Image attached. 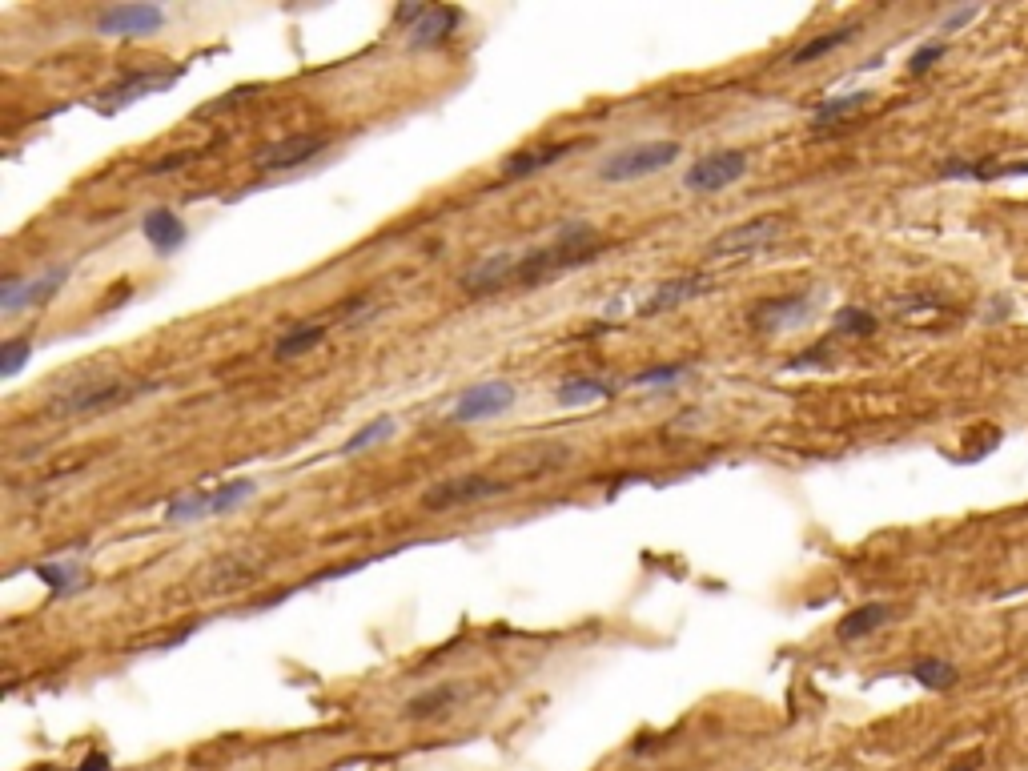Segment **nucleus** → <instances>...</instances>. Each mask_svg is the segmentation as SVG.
I'll use <instances>...</instances> for the list:
<instances>
[{
    "mask_svg": "<svg viewBox=\"0 0 1028 771\" xmlns=\"http://www.w3.org/2000/svg\"><path fill=\"white\" fill-rule=\"evenodd\" d=\"M679 141H643V145H631L623 153H615L611 161L599 165V177L611 181V185H623V181H639V177H655L663 173L667 165L679 161Z\"/></svg>",
    "mask_w": 1028,
    "mask_h": 771,
    "instance_id": "nucleus-1",
    "label": "nucleus"
},
{
    "mask_svg": "<svg viewBox=\"0 0 1028 771\" xmlns=\"http://www.w3.org/2000/svg\"><path fill=\"white\" fill-rule=\"evenodd\" d=\"M780 237H784V221L780 217H755V221L723 229L707 245V257H715V262H723V257H751V253L767 249L771 241H780Z\"/></svg>",
    "mask_w": 1028,
    "mask_h": 771,
    "instance_id": "nucleus-2",
    "label": "nucleus"
},
{
    "mask_svg": "<svg viewBox=\"0 0 1028 771\" xmlns=\"http://www.w3.org/2000/svg\"><path fill=\"white\" fill-rule=\"evenodd\" d=\"M514 482L502 478H482V474H466V478H446L438 486H430L422 494L426 510H450V506H466V502H482V498H498L506 494Z\"/></svg>",
    "mask_w": 1028,
    "mask_h": 771,
    "instance_id": "nucleus-3",
    "label": "nucleus"
},
{
    "mask_svg": "<svg viewBox=\"0 0 1028 771\" xmlns=\"http://www.w3.org/2000/svg\"><path fill=\"white\" fill-rule=\"evenodd\" d=\"M514 398H519V390H514L510 382H478V386H466V390L458 394L454 410H450V422L466 426V422L498 418L502 410L514 406Z\"/></svg>",
    "mask_w": 1028,
    "mask_h": 771,
    "instance_id": "nucleus-4",
    "label": "nucleus"
},
{
    "mask_svg": "<svg viewBox=\"0 0 1028 771\" xmlns=\"http://www.w3.org/2000/svg\"><path fill=\"white\" fill-rule=\"evenodd\" d=\"M181 73H185L181 65H177V69H169V73H161V69L129 73V77H121L117 85L101 89V93H97V101H101V109H105V113H117V109H125V105H133V101H141V97H153V93L173 89V85L181 81Z\"/></svg>",
    "mask_w": 1028,
    "mask_h": 771,
    "instance_id": "nucleus-5",
    "label": "nucleus"
},
{
    "mask_svg": "<svg viewBox=\"0 0 1028 771\" xmlns=\"http://www.w3.org/2000/svg\"><path fill=\"white\" fill-rule=\"evenodd\" d=\"M812 306H816V298H812V294L767 298V302H759V306L747 314V322H751V330H755V334H784V330L804 326V322H808V314H812Z\"/></svg>",
    "mask_w": 1028,
    "mask_h": 771,
    "instance_id": "nucleus-6",
    "label": "nucleus"
},
{
    "mask_svg": "<svg viewBox=\"0 0 1028 771\" xmlns=\"http://www.w3.org/2000/svg\"><path fill=\"white\" fill-rule=\"evenodd\" d=\"M743 173H747V153H739V149H723V153H711V157L695 161V165L687 169L683 185H687L691 193H719V189L735 185Z\"/></svg>",
    "mask_w": 1028,
    "mask_h": 771,
    "instance_id": "nucleus-7",
    "label": "nucleus"
},
{
    "mask_svg": "<svg viewBox=\"0 0 1028 771\" xmlns=\"http://www.w3.org/2000/svg\"><path fill=\"white\" fill-rule=\"evenodd\" d=\"M165 25V9L157 5H109L97 13V33L101 37H149Z\"/></svg>",
    "mask_w": 1028,
    "mask_h": 771,
    "instance_id": "nucleus-8",
    "label": "nucleus"
},
{
    "mask_svg": "<svg viewBox=\"0 0 1028 771\" xmlns=\"http://www.w3.org/2000/svg\"><path fill=\"white\" fill-rule=\"evenodd\" d=\"M326 145H330L326 133H294V137H282V141H274L262 157H257V169H262V173L302 169L306 161H314L318 153H326Z\"/></svg>",
    "mask_w": 1028,
    "mask_h": 771,
    "instance_id": "nucleus-9",
    "label": "nucleus"
},
{
    "mask_svg": "<svg viewBox=\"0 0 1028 771\" xmlns=\"http://www.w3.org/2000/svg\"><path fill=\"white\" fill-rule=\"evenodd\" d=\"M69 278V266H53L49 274L33 278V282H21V278H5V290H0V310L5 314H17L25 306H41V302H53L57 290L65 286Z\"/></svg>",
    "mask_w": 1028,
    "mask_h": 771,
    "instance_id": "nucleus-10",
    "label": "nucleus"
},
{
    "mask_svg": "<svg viewBox=\"0 0 1028 771\" xmlns=\"http://www.w3.org/2000/svg\"><path fill=\"white\" fill-rule=\"evenodd\" d=\"M141 390H133L129 382H101V386H81L73 394H61L49 414H93V410H113L129 398H137Z\"/></svg>",
    "mask_w": 1028,
    "mask_h": 771,
    "instance_id": "nucleus-11",
    "label": "nucleus"
},
{
    "mask_svg": "<svg viewBox=\"0 0 1028 771\" xmlns=\"http://www.w3.org/2000/svg\"><path fill=\"white\" fill-rule=\"evenodd\" d=\"M514 270H519V257H514V253H490V257L474 262V266L458 278V286H462L466 294H498L502 286L514 282Z\"/></svg>",
    "mask_w": 1028,
    "mask_h": 771,
    "instance_id": "nucleus-12",
    "label": "nucleus"
},
{
    "mask_svg": "<svg viewBox=\"0 0 1028 771\" xmlns=\"http://www.w3.org/2000/svg\"><path fill=\"white\" fill-rule=\"evenodd\" d=\"M711 286H715V282H711L707 274H687V278L663 282V286H655V294L647 298L643 314H667V310H679V306H687V302H695V298L711 294Z\"/></svg>",
    "mask_w": 1028,
    "mask_h": 771,
    "instance_id": "nucleus-13",
    "label": "nucleus"
},
{
    "mask_svg": "<svg viewBox=\"0 0 1028 771\" xmlns=\"http://www.w3.org/2000/svg\"><path fill=\"white\" fill-rule=\"evenodd\" d=\"M458 21H462L458 9L430 5V9L422 13V21H418L414 29H406V45H410V49H438V45H446V41L454 37Z\"/></svg>",
    "mask_w": 1028,
    "mask_h": 771,
    "instance_id": "nucleus-14",
    "label": "nucleus"
},
{
    "mask_svg": "<svg viewBox=\"0 0 1028 771\" xmlns=\"http://www.w3.org/2000/svg\"><path fill=\"white\" fill-rule=\"evenodd\" d=\"M141 233H145V241H149L157 253H173V249H181L185 237H189L185 221H181L173 209H149V213L141 217Z\"/></svg>",
    "mask_w": 1028,
    "mask_h": 771,
    "instance_id": "nucleus-15",
    "label": "nucleus"
},
{
    "mask_svg": "<svg viewBox=\"0 0 1028 771\" xmlns=\"http://www.w3.org/2000/svg\"><path fill=\"white\" fill-rule=\"evenodd\" d=\"M575 149V141H555V145H543V149H527V153H514L502 161V177H531V173H543L551 169L555 161H563L567 153Z\"/></svg>",
    "mask_w": 1028,
    "mask_h": 771,
    "instance_id": "nucleus-16",
    "label": "nucleus"
},
{
    "mask_svg": "<svg viewBox=\"0 0 1028 771\" xmlns=\"http://www.w3.org/2000/svg\"><path fill=\"white\" fill-rule=\"evenodd\" d=\"M619 386L603 382V378H567L559 390H555V402L567 406V410H583V406H595V402H607L615 398Z\"/></svg>",
    "mask_w": 1028,
    "mask_h": 771,
    "instance_id": "nucleus-17",
    "label": "nucleus"
},
{
    "mask_svg": "<svg viewBox=\"0 0 1028 771\" xmlns=\"http://www.w3.org/2000/svg\"><path fill=\"white\" fill-rule=\"evenodd\" d=\"M892 607L888 603H864V607H856V611H848L844 619H840V627H836V635L844 639V643H852V639H864V635H872V631H880L884 623H892Z\"/></svg>",
    "mask_w": 1028,
    "mask_h": 771,
    "instance_id": "nucleus-18",
    "label": "nucleus"
},
{
    "mask_svg": "<svg viewBox=\"0 0 1028 771\" xmlns=\"http://www.w3.org/2000/svg\"><path fill=\"white\" fill-rule=\"evenodd\" d=\"M462 699V687H454V683H438V687H430V691H418L410 703H406V719H434V715H442V711H450L454 703Z\"/></svg>",
    "mask_w": 1028,
    "mask_h": 771,
    "instance_id": "nucleus-19",
    "label": "nucleus"
},
{
    "mask_svg": "<svg viewBox=\"0 0 1028 771\" xmlns=\"http://www.w3.org/2000/svg\"><path fill=\"white\" fill-rule=\"evenodd\" d=\"M860 29L856 25H844V29H832V33H824V37H812L808 45H800L784 65L788 69H800V65H812V61H820V57H828V53H836L840 45H848L852 37H856Z\"/></svg>",
    "mask_w": 1028,
    "mask_h": 771,
    "instance_id": "nucleus-20",
    "label": "nucleus"
},
{
    "mask_svg": "<svg viewBox=\"0 0 1028 771\" xmlns=\"http://www.w3.org/2000/svg\"><path fill=\"white\" fill-rule=\"evenodd\" d=\"M197 519H213V490H189L165 506V523H197Z\"/></svg>",
    "mask_w": 1028,
    "mask_h": 771,
    "instance_id": "nucleus-21",
    "label": "nucleus"
},
{
    "mask_svg": "<svg viewBox=\"0 0 1028 771\" xmlns=\"http://www.w3.org/2000/svg\"><path fill=\"white\" fill-rule=\"evenodd\" d=\"M326 338V326L322 322H302V326H290L282 338H278V346H274V358H302V354H310L318 342Z\"/></svg>",
    "mask_w": 1028,
    "mask_h": 771,
    "instance_id": "nucleus-22",
    "label": "nucleus"
},
{
    "mask_svg": "<svg viewBox=\"0 0 1028 771\" xmlns=\"http://www.w3.org/2000/svg\"><path fill=\"white\" fill-rule=\"evenodd\" d=\"M868 101H872V93H844V97H828V101H820L816 105V113H812V121H816V129H824V125H836V121H844V117H852V113H860V109H868Z\"/></svg>",
    "mask_w": 1028,
    "mask_h": 771,
    "instance_id": "nucleus-23",
    "label": "nucleus"
},
{
    "mask_svg": "<svg viewBox=\"0 0 1028 771\" xmlns=\"http://www.w3.org/2000/svg\"><path fill=\"white\" fill-rule=\"evenodd\" d=\"M832 330H836L840 338H872V334L880 330V322H876V314H868V310H860V306H844V310L836 314Z\"/></svg>",
    "mask_w": 1028,
    "mask_h": 771,
    "instance_id": "nucleus-24",
    "label": "nucleus"
},
{
    "mask_svg": "<svg viewBox=\"0 0 1028 771\" xmlns=\"http://www.w3.org/2000/svg\"><path fill=\"white\" fill-rule=\"evenodd\" d=\"M912 679L928 691H948V687H956V667L944 663V659H920L912 667Z\"/></svg>",
    "mask_w": 1028,
    "mask_h": 771,
    "instance_id": "nucleus-25",
    "label": "nucleus"
},
{
    "mask_svg": "<svg viewBox=\"0 0 1028 771\" xmlns=\"http://www.w3.org/2000/svg\"><path fill=\"white\" fill-rule=\"evenodd\" d=\"M33 575L45 579L53 591H77L85 583V567H77V563H41Z\"/></svg>",
    "mask_w": 1028,
    "mask_h": 771,
    "instance_id": "nucleus-26",
    "label": "nucleus"
},
{
    "mask_svg": "<svg viewBox=\"0 0 1028 771\" xmlns=\"http://www.w3.org/2000/svg\"><path fill=\"white\" fill-rule=\"evenodd\" d=\"M253 490H257V482H249V478L221 482V486L213 490V514H233L245 498H253Z\"/></svg>",
    "mask_w": 1028,
    "mask_h": 771,
    "instance_id": "nucleus-27",
    "label": "nucleus"
},
{
    "mask_svg": "<svg viewBox=\"0 0 1028 771\" xmlns=\"http://www.w3.org/2000/svg\"><path fill=\"white\" fill-rule=\"evenodd\" d=\"M687 370H691L687 362H675V366H655V370H643V374H635V378H631V386H635V390H663V386H675V382H679Z\"/></svg>",
    "mask_w": 1028,
    "mask_h": 771,
    "instance_id": "nucleus-28",
    "label": "nucleus"
},
{
    "mask_svg": "<svg viewBox=\"0 0 1028 771\" xmlns=\"http://www.w3.org/2000/svg\"><path fill=\"white\" fill-rule=\"evenodd\" d=\"M29 354H33V338L29 334L25 338H9L5 350H0V378H17L21 366L29 362Z\"/></svg>",
    "mask_w": 1028,
    "mask_h": 771,
    "instance_id": "nucleus-29",
    "label": "nucleus"
},
{
    "mask_svg": "<svg viewBox=\"0 0 1028 771\" xmlns=\"http://www.w3.org/2000/svg\"><path fill=\"white\" fill-rule=\"evenodd\" d=\"M394 434V418H374L370 426H362L346 446H342V454H358V450H366V446H374V442H382V438H390Z\"/></svg>",
    "mask_w": 1028,
    "mask_h": 771,
    "instance_id": "nucleus-30",
    "label": "nucleus"
},
{
    "mask_svg": "<svg viewBox=\"0 0 1028 771\" xmlns=\"http://www.w3.org/2000/svg\"><path fill=\"white\" fill-rule=\"evenodd\" d=\"M944 53H948V45H944V41H928V45H920V49L912 53L908 69H912V73L920 77V73H928V69H932V65H936V61H940Z\"/></svg>",
    "mask_w": 1028,
    "mask_h": 771,
    "instance_id": "nucleus-31",
    "label": "nucleus"
},
{
    "mask_svg": "<svg viewBox=\"0 0 1028 771\" xmlns=\"http://www.w3.org/2000/svg\"><path fill=\"white\" fill-rule=\"evenodd\" d=\"M980 17V5H964V9H952L944 21H940V33H960L964 25H972Z\"/></svg>",
    "mask_w": 1028,
    "mask_h": 771,
    "instance_id": "nucleus-32",
    "label": "nucleus"
},
{
    "mask_svg": "<svg viewBox=\"0 0 1028 771\" xmlns=\"http://www.w3.org/2000/svg\"><path fill=\"white\" fill-rule=\"evenodd\" d=\"M426 9H430V5H398L394 21H398V25H410V29H414V25L422 21V13H426Z\"/></svg>",
    "mask_w": 1028,
    "mask_h": 771,
    "instance_id": "nucleus-33",
    "label": "nucleus"
},
{
    "mask_svg": "<svg viewBox=\"0 0 1028 771\" xmlns=\"http://www.w3.org/2000/svg\"><path fill=\"white\" fill-rule=\"evenodd\" d=\"M185 157H189V153H177V157H165V161H157V165H149V173H173V169H181V165H185Z\"/></svg>",
    "mask_w": 1028,
    "mask_h": 771,
    "instance_id": "nucleus-34",
    "label": "nucleus"
},
{
    "mask_svg": "<svg viewBox=\"0 0 1028 771\" xmlns=\"http://www.w3.org/2000/svg\"><path fill=\"white\" fill-rule=\"evenodd\" d=\"M77 771H109V759H105V755H97V751H93V755H89V759H85V763H81V767H77Z\"/></svg>",
    "mask_w": 1028,
    "mask_h": 771,
    "instance_id": "nucleus-35",
    "label": "nucleus"
}]
</instances>
